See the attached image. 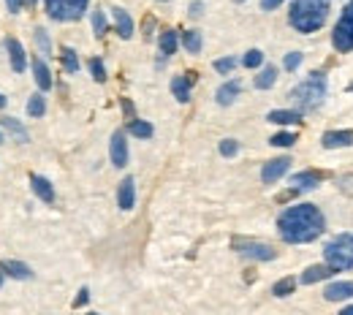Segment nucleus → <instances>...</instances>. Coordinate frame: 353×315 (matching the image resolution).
<instances>
[{"instance_id": "12", "label": "nucleus", "mask_w": 353, "mask_h": 315, "mask_svg": "<svg viewBox=\"0 0 353 315\" xmlns=\"http://www.w3.org/2000/svg\"><path fill=\"white\" fill-rule=\"evenodd\" d=\"M6 52H8L11 68H14L17 74H22V71L28 68V54H25V49H22V44H19L17 39H6Z\"/></svg>"}, {"instance_id": "4", "label": "nucleus", "mask_w": 353, "mask_h": 315, "mask_svg": "<svg viewBox=\"0 0 353 315\" xmlns=\"http://www.w3.org/2000/svg\"><path fill=\"white\" fill-rule=\"evenodd\" d=\"M323 264L334 272L353 270V234H337L323 247Z\"/></svg>"}, {"instance_id": "38", "label": "nucleus", "mask_w": 353, "mask_h": 315, "mask_svg": "<svg viewBox=\"0 0 353 315\" xmlns=\"http://www.w3.org/2000/svg\"><path fill=\"white\" fill-rule=\"evenodd\" d=\"M234 68H236V60H234V57H221V60H215V71L223 74V77L231 74Z\"/></svg>"}, {"instance_id": "15", "label": "nucleus", "mask_w": 353, "mask_h": 315, "mask_svg": "<svg viewBox=\"0 0 353 315\" xmlns=\"http://www.w3.org/2000/svg\"><path fill=\"white\" fill-rule=\"evenodd\" d=\"M323 150H337V147H353V131H326L321 139Z\"/></svg>"}, {"instance_id": "26", "label": "nucleus", "mask_w": 353, "mask_h": 315, "mask_svg": "<svg viewBox=\"0 0 353 315\" xmlns=\"http://www.w3.org/2000/svg\"><path fill=\"white\" fill-rule=\"evenodd\" d=\"M60 63H63V71L65 74H77L79 71V57H77V52L71 46H63L60 49Z\"/></svg>"}, {"instance_id": "39", "label": "nucleus", "mask_w": 353, "mask_h": 315, "mask_svg": "<svg viewBox=\"0 0 353 315\" xmlns=\"http://www.w3.org/2000/svg\"><path fill=\"white\" fill-rule=\"evenodd\" d=\"M33 3H36V0H6V6H8L11 14H19L25 6H33Z\"/></svg>"}, {"instance_id": "22", "label": "nucleus", "mask_w": 353, "mask_h": 315, "mask_svg": "<svg viewBox=\"0 0 353 315\" xmlns=\"http://www.w3.org/2000/svg\"><path fill=\"white\" fill-rule=\"evenodd\" d=\"M0 128H3V131H8V134L19 141V144H25V141H28V131H25V125H22L19 120H14V117H3V120H0Z\"/></svg>"}, {"instance_id": "48", "label": "nucleus", "mask_w": 353, "mask_h": 315, "mask_svg": "<svg viewBox=\"0 0 353 315\" xmlns=\"http://www.w3.org/2000/svg\"><path fill=\"white\" fill-rule=\"evenodd\" d=\"M88 315H98V313H88Z\"/></svg>"}, {"instance_id": "29", "label": "nucleus", "mask_w": 353, "mask_h": 315, "mask_svg": "<svg viewBox=\"0 0 353 315\" xmlns=\"http://www.w3.org/2000/svg\"><path fill=\"white\" fill-rule=\"evenodd\" d=\"M44 112H46V98L41 92H33L30 101H28V114L30 117H44Z\"/></svg>"}, {"instance_id": "18", "label": "nucleus", "mask_w": 353, "mask_h": 315, "mask_svg": "<svg viewBox=\"0 0 353 315\" xmlns=\"http://www.w3.org/2000/svg\"><path fill=\"white\" fill-rule=\"evenodd\" d=\"M112 14H114V30H117V36H120V39H131L133 36L131 14H128L125 8H114Z\"/></svg>"}, {"instance_id": "5", "label": "nucleus", "mask_w": 353, "mask_h": 315, "mask_svg": "<svg viewBox=\"0 0 353 315\" xmlns=\"http://www.w3.org/2000/svg\"><path fill=\"white\" fill-rule=\"evenodd\" d=\"M46 14L57 22H77L88 11V0H44Z\"/></svg>"}, {"instance_id": "47", "label": "nucleus", "mask_w": 353, "mask_h": 315, "mask_svg": "<svg viewBox=\"0 0 353 315\" xmlns=\"http://www.w3.org/2000/svg\"><path fill=\"white\" fill-rule=\"evenodd\" d=\"M0 144H3V134H0Z\"/></svg>"}, {"instance_id": "37", "label": "nucleus", "mask_w": 353, "mask_h": 315, "mask_svg": "<svg viewBox=\"0 0 353 315\" xmlns=\"http://www.w3.org/2000/svg\"><path fill=\"white\" fill-rule=\"evenodd\" d=\"M302 65V52H288L285 60H283V68L285 71H296Z\"/></svg>"}, {"instance_id": "13", "label": "nucleus", "mask_w": 353, "mask_h": 315, "mask_svg": "<svg viewBox=\"0 0 353 315\" xmlns=\"http://www.w3.org/2000/svg\"><path fill=\"white\" fill-rule=\"evenodd\" d=\"M193 82H196V74H193V71H188V74L172 79V92H174V98L179 103H188V101H190V88H193Z\"/></svg>"}, {"instance_id": "25", "label": "nucleus", "mask_w": 353, "mask_h": 315, "mask_svg": "<svg viewBox=\"0 0 353 315\" xmlns=\"http://www.w3.org/2000/svg\"><path fill=\"white\" fill-rule=\"evenodd\" d=\"M332 274H334V270H332V267H326V264H315V267H310V270L302 274V283L312 285V283L326 280V277H332Z\"/></svg>"}, {"instance_id": "11", "label": "nucleus", "mask_w": 353, "mask_h": 315, "mask_svg": "<svg viewBox=\"0 0 353 315\" xmlns=\"http://www.w3.org/2000/svg\"><path fill=\"white\" fill-rule=\"evenodd\" d=\"M323 296H326V302H348L353 299V280H340V283L326 285Z\"/></svg>"}, {"instance_id": "1", "label": "nucleus", "mask_w": 353, "mask_h": 315, "mask_svg": "<svg viewBox=\"0 0 353 315\" xmlns=\"http://www.w3.org/2000/svg\"><path fill=\"white\" fill-rule=\"evenodd\" d=\"M326 228L323 212L315 204H294L288 210L280 212L277 218V234L283 242L288 245H307L312 239H318Z\"/></svg>"}, {"instance_id": "49", "label": "nucleus", "mask_w": 353, "mask_h": 315, "mask_svg": "<svg viewBox=\"0 0 353 315\" xmlns=\"http://www.w3.org/2000/svg\"><path fill=\"white\" fill-rule=\"evenodd\" d=\"M239 3H242V0H239Z\"/></svg>"}, {"instance_id": "24", "label": "nucleus", "mask_w": 353, "mask_h": 315, "mask_svg": "<svg viewBox=\"0 0 353 315\" xmlns=\"http://www.w3.org/2000/svg\"><path fill=\"white\" fill-rule=\"evenodd\" d=\"M274 82H277V68L266 65V68H261V74L253 79V88L256 90H269V88H274Z\"/></svg>"}, {"instance_id": "27", "label": "nucleus", "mask_w": 353, "mask_h": 315, "mask_svg": "<svg viewBox=\"0 0 353 315\" xmlns=\"http://www.w3.org/2000/svg\"><path fill=\"white\" fill-rule=\"evenodd\" d=\"M296 291V277H283V280H277L274 285H272V294L277 296V299H285V296H291Z\"/></svg>"}, {"instance_id": "6", "label": "nucleus", "mask_w": 353, "mask_h": 315, "mask_svg": "<svg viewBox=\"0 0 353 315\" xmlns=\"http://www.w3.org/2000/svg\"><path fill=\"white\" fill-rule=\"evenodd\" d=\"M332 44L337 52H353V0L343 8L334 33H332Z\"/></svg>"}, {"instance_id": "31", "label": "nucleus", "mask_w": 353, "mask_h": 315, "mask_svg": "<svg viewBox=\"0 0 353 315\" xmlns=\"http://www.w3.org/2000/svg\"><path fill=\"white\" fill-rule=\"evenodd\" d=\"M106 30H109V22H106V14L101 11V8H95L92 11V33L101 39V36H106Z\"/></svg>"}, {"instance_id": "14", "label": "nucleus", "mask_w": 353, "mask_h": 315, "mask_svg": "<svg viewBox=\"0 0 353 315\" xmlns=\"http://www.w3.org/2000/svg\"><path fill=\"white\" fill-rule=\"evenodd\" d=\"M133 201H136V182H133V177H125L117 187V207L128 212V210H133Z\"/></svg>"}, {"instance_id": "3", "label": "nucleus", "mask_w": 353, "mask_h": 315, "mask_svg": "<svg viewBox=\"0 0 353 315\" xmlns=\"http://www.w3.org/2000/svg\"><path fill=\"white\" fill-rule=\"evenodd\" d=\"M323 98H326V74L323 71H312L305 82H299L291 90V101L296 103V112H302V114L321 109Z\"/></svg>"}, {"instance_id": "33", "label": "nucleus", "mask_w": 353, "mask_h": 315, "mask_svg": "<svg viewBox=\"0 0 353 315\" xmlns=\"http://www.w3.org/2000/svg\"><path fill=\"white\" fill-rule=\"evenodd\" d=\"M294 141H296V134H291V131H280V134H274L269 139L272 147H291Z\"/></svg>"}, {"instance_id": "16", "label": "nucleus", "mask_w": 353, "mask_h": 315, "mask_svg": "<svg viewBox=\"0 0 353 315\" xmlns=\"http://www.w3.org/2000/svg\"><path fill=\"white\" fill-rule=\"evenodd\" d=\"M269 123L274 125H299L302 123V112H294V109H274L266 114Z\"/></svg>"}, {"instance_id": "36", "label": "nucleus", "mask_w": 353, "mask_h": 315, "mask_svg": "<svg viewBox=\"0 0 353 315\" xmlns=\"http://www.w3.org/2000/svg\"><path fill=\"white\" fill-rule=\"evenodd\" d=\"M36 44L41 49V54H52V41H49L44 28H36Z\"/></svg>"}, {"instance_id": "32", "label": "nucleus", "mask_w": 353, "mask_h": 315, "mask_svg": "<svg viewBox=\"0 0 353 315\" xmlns=\"http://www.w3.org/2000/svg\"><path fill=\"white\" fill-rule=\"evenodd\" d=\"M261 63H264V52H261V49H250V52L242 57V65H245V68H259Z\"/></svg>"}, {"instance_id": "41", "label": "nucleus", "mask_w": 353, "mask_h": 315, "mask_svg": "<svg viewBox=\"0 0 353 315\" xmlns=\"http://www.w3.org/2000/svg\"><path fill=\"white\" fill-rule=\"evenodd\" d=\"M280 3H285V0H261V8H264V11H274Z\"/></svg>"}, {"instance_id": "30", "label": "nucleus", "mask_w": 353, "mask_h": 315, "mask_svg": "<svg viewBox=\"0 0 353 315\" xmlns=\"http://www.w3.org/2000/svg\"><path fill=\"white\" fill-rule=\"evenodd\" d=\"M128 134L136 136V139H150L155 131H152V125H150L147 120H131V123H128Z\"/></svg>"}, {"instance_id": "19", "label": "nucleus", "mask_w": 353, "mask_h": 315, "mask_svg": "<svg viewBox=\"0 0 353 315\" xmlns=\"http://www.w3.org/2000/svg\"><path fill=\"white\" fill-rule=\"evenodd\" d=\"M0 272L8 274V277H14V280H30L33 277L30 267L22 264V261H0Z\"/></svg>"}, {"instance_id": "46", "label": "nucleus", "mask_w": 353, "mask_h": 315, "mask_svg": "<svg viewBox=\"0 0 353 315\" xmlns=\"http://www.w3.org/2000/svg\"><path fill=\"white\" fill-rule=\"evenodd\" d=\"M0 285H3V272H0Z\"/></svg>"}, {"instance_id": "43", "label": "nucleus", "mask_w": 353, "mask_h": 315, "mask_svg": "<svg viewBox=\"0 0 353 315\" xmlns=\"http://www.w3.org/2000/svg\"><path fill=\"white\" fill-rule=\"evenodd\" d=\"M201 11H204V6H201V3L196 0V3L190 6V17H201Z\"/></svg>"}, {"instance_id": "40", "label": "nucleus", "mask_w": 353, "mask_h": 315, "mask_svg": "<svg viewBox=\"0 0 353 315\" xmlns=\"http://www.w3.org/2000/svg\"><path fill=\"white\" fill-rule=\"evenodd\" d=\"M90 299V291L88 288H79V294H77V299H74V307H85Z\"/></svg>"}, {"instance_id": "21", "label": "nucleus", "mask_w": 353, "mask_h": 315, "mask_svg": "<svg viewBox=\"0 0 353 315\" xmlns=\"http://www.w3.org/2000/svg\"><path fill=\"white\" fill-rule=\"evenodd\" d=\"M33 77H36L39 90H52V74L46 68L44 57H33Z\"/></svg>"}, {"instance_id": "42", "label": "nucleus", "mask_w": 353, "mask_h": 315, "mask_svg": "<svg viewBox=\"0 0 353 315\" xmlns=\"http://www.w3.org/2000/svg\"><path fill=\"white\" fill-rule=\"evenodd\" d=\"M123 112L128 114V120H136V117H133V103L128 101V98H123Z\"/></svg>"}, {"instance_id": "45", "label": "nucleus", "mask_w": 353, "mask_h": 315, "mask_svg": "<svg viewBox=\"0 0 353 315\" xmlns=\"http://www.w3.org/2000/svg\"><path fill=\"white\" fill-rule=\"evenodd\" d=\"M3 106H6V95L0 92V109H3Z\"/></svg>"}, {"instance_id": "2", "label": "nucleus", "mask_w": 353, "mask_h": 315, "mask_svg": "<svg viewBox=\"0 0 353 315\" xmlns=\"http://www.w3.org/2000/svg\"><path fill=\"white\" fill-rule=\"evenodd\" d=\"M329 19V0H291L288 22L299 33H315Z\"/></svg>"}, {"instance_id": "9", "label": "nucleus", "mask_w": 353, "mask_h": 315, "mask_svg": "<svg viewBox=\"0 0 353 315\" xmlns=\"http://www.w3.org/2000/svg\"><path fill=\"white\" fill-rule=\"evenodd\" d=\"M288 169H291V158H288V155L274 158V161H266L264 169H261V182H264V185H274Z\"/></svg>"}, {"instance_id": "34", "label": "nucleus", "mask_w": 353, "mask_h": 315, "mask_svg": "<svg viewBox=\"0 0 353 315\" xmlns=\"http://www.w3.org/2000/svg\"><path fill=\"white\" fill-rule=\"evenodd\" d=\"M90 74H92L95 82H106V68H103L101 57H92V60H90Z\"/></svg>"}, {"instance_id": "35", "label": "nucleus", "mask_w": 353, "mask_h": 315, "mask_svg": "<svg viewBox=\"0 0 353 315\" xmlns=\"http://www.w3.org/2000/svg\"><path fill=\"white\" fill-rule=\"evenodd\" d=\"M218 150H221L223 158H234V155L239 152V141H236V139H223Z\"/></svg>"}, {"instance_id": "23", "label": "nucleus", "mask_w": 353, "mask_h": 315, "mask_svg": "<svg viewBox=\"0 0 353 315\" xmlns=\"http://www.w3.org/2000/svg\"><path fill=\"white\" fill-rule=\"evenodd\" d=\"M176 44H179V39H176V30H163V33H161V39H158L161 57H172V54L176 52Z\"/></svg>"}, {"instance_id": "7", "label": "nucleus", "mask_w": 353, "mask_h": 315, "mask_svg": "<svg viewBox=\"0 0 353 315\" xmlns=\"http://www.w3.org/2000/svg\"><path fill=\"white\" fill-rule=\"evenodd\" d=\"M231 247H234L239 256L253 258V261H272V258L277 256V250H274L272 245L259 242V239H242V236H236V239H231Z\"/></svg>"}, {"instance_id": "28", "label": "nucleus", "mask_w": 353, "mask_h": 315, "mask_svg": "<svg viewBox=\"0 0 353 315\" xmlns=\"http://www.w3.org/2000/svg\"><path fill=\"white\" fill-rule=\"evenodd\" d=\"M201 44H204V41H201V33H199V30H185V33H182V46H185L190 54H199V52H201Z\"/></svg>"}, {"instance_id": "20", "label": "nucleus", "mask_w": 353, "mask_h": 315, "mask_svg": "<svg viewBox=\"0 0 353 315\" xmlns=\"http://www.w3.org/2000/svg\"><path fill=\"white\" fill-rule=\"evenodd\" d=\"M239 90H242V85H239L236 79H231V82H225V85H221V88H218V92H215V101H218L221 106H228V103H234V101L239 98Z\"/></svg>"}, {"instance_id": "8", "label": "nucleus", "mask_w": 353, "mask_h": 315, "mask_svg": "<svg viewBox=\"0 0 353 315\" xmlns=\"http://www.w3.org/2000/svg\"><path fill=\"white\" fill-rule=\"evenodd\" d=\"M109 158L117 169L128 166V141H125V131H114L112 134V144H109Z\"/></svg>"}, {"instance_id": "17", "label": "nucleus", "mask_w": 353, "mask_h": 315, "mask_svg": "<svg viewBox=\"0 0 353 315\" xmlns=\"http://www.w3.org/2000/svg\"><path fill=\"white\" fill-rule=\"evenodd\" d=\"M30 187H33V193L44 201V204H52L54 201V187H52V182L41 177V174H30Z\"/></svg>"}, {"instance_id": "44", "label": "nucleus", "mask_w": 353, "mask_h": 315, "mask_svg": "<svg viewBox=\"0 0 353 315\" xmlns=\"http://www.w3.org/2000/svg\"><path fill=\"white\" fill-rule=\"evenodd\" d=\"M340 315H353V305L351 307H345V310H340Z\"/></svg>"}, {"instance_id": "10", "label": "nucleus", "mask_w": 353, "mask_h": 315, "mask_svg": "<svg viewBox=\"0 0 353 315\" xmlns=\"http://www.w3.org/2000/svg\"><path fill=\"white\" fill-rule=\"evenodd\" d=\"M323 182V172H315V169H307V172H296L291 177V187L299 193V190H312Z\"/></svg>"}]
</instances>
